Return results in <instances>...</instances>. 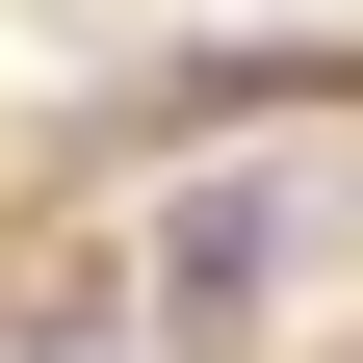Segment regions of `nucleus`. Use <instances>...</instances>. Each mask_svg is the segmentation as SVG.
Masks as SVG:
<instances>
[{
	"mask_svg": "<svg viewBox=\"0 0 363 363\" xmlns=\"http://www.w3.org/2000/svg\"><path fill=\"white\" fill-rule=\"evenodd\" d=\"M286 259H311V182H208V208L156 234V337H234Z\"/></svg>",
	"mask_w": 363,
	"mask_h": 363,
	"instance_id": "nucleus-1",
	"label": "nucleus"
}]
</instances>
